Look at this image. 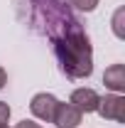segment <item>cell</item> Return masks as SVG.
Here are the masks:
<instances>
[{"label":"cell","instance_id":"1","mask_svg":"<svg viewBox=\"0 0 125 128\" xmlns=\"http://www.w3.org/2000/svg\"><path fill=\"white\" fill-rule=\"evenodd\" d=\"M54 42V52L57 59L62 64V72L69 79H86L93 72V49L88 37L83 34L81 27L64 32L59 37L52 40Z\"/></svg>","mask_w":125,"mask_h":128},{"label":"cell","instance_id":"2","mask_svg":"<svg viewBox=\"0 0 125 128\" xmlns=\"http://www.w3.org/2000/svg\"><path fill=\"white\" fill-rule=\"evenodd\" d=\"M96 111L101 113L103 118L125 123V98L120 94H110V96H106V98L98 101V108H96Z\"/></svg>","mask_w":125,"mask_h":128},{"label":"cell","instance_id":"3","mask_svg":"<svg viewBox=\"0 0 125 128\" xmlns=\"http://www.w3.org/2000/svg\"><path fill=\"white\" fill-rule=\"evenodd\" d=\"M57 98L52 94H34L30 101V111L39 118V121H47L52 123V118H54V111H57Z\"/></svg>","mask_w":125,"mask_h":128},{"label":"cell","instance_id":"4","mask_svg":"<svg viewBox=\"0 0 125 128\" xmlns=\"http://www.w3.org/2000/svg\"><path fill=\"white\" fill-rule=\"evenodd\" d=\"M81 118H83V113L78 111L74 104H62V101H59L52 123L57 128H76L78 123H81Z\"/></svg>","mask_w":125,"mask_h":128},{"label":"cell","instance_id":"5","mask_svg":"<svg viewBox=\"0 0 125 128\" xmlns=\"http://www.w3.org/2000/svg\"><path fill=\"white\" fill-rule=\"evenodd\" d=\"M98 101H101V96L96 94L93 89H76L71 94V101L69 104H74L81 113H93L98 108Z\"/></svg>","mask_w":125,"mask_h":128},{"label":"cell","instance_id":"6","mask_svg":"<svg viewBox=\"0 0 125 128\" xmlns=\"http://www.w3.org/2000/svg\"><path fill=\"white\" fill-rule=\"evenodd\" d=\"M103 84H106L108 89H113L115 94L125 91V66H123V64H113V66H108L106 74H103Z\"/></svg>","mask_w":125,"mask_h":128},{"label":"cell","instance_id":"7","mask_svg":"<svg viewBox=\"0 0 125 128\" xmlns=\"http://www.w3.org/2000/svg\"><path fill=\"white\" fill-rule=\"evenodd\" d=\"M74 8H78V10H83V12H91V10H96V5H98V0H69Z\"/></svg>","mask_w":125,"mask_h":128},{"label":"cell","instance_id":"8","mask_svg":"<svg viewBox=\"0 0 125 128\" xmlns=\"http://www.w3.org/2000/svg\"><path fill=\"white\" fill-rule=\"evenodd\" d=\"M7 121H10V106L0 101V126H7Z\"/></svg>","mask_w":125,"mask_h":128},{"label":"cell","instance_id":"9","mask_svg":"<svg viewBox=\"0 0 125 128\" xmlns=\"http://www.w3.org/2000/svg\"><path fill=\"white\" fill-rule=\"evenodd\" d=\"M15 128H42V126H39V123H34V121H27V118H25V121H20Z\"/></svg>","mask_w":125,"mask_h":128},{"label":"cell","instance_id":"10","mask_svg":"<svg viewBox=\"0 0 125 128\" xmlns=\"http://www.w3.org/2000/svg\"><path fill=\"white\" fill-rule=\"evenodd\" d=\"M5 84H7V74H5V69L0 66V89H2Z\"/></svg>","mask_w":125,"mask_h":128},{"label":"cell","instance_id":"11","mask_svg":"<svg viewBox=\"0 0 125 128\" xmlns=\"http://www.w3.org/2000/svg\"><path fill=\"white\" fill-rule=\"evenodd\" d=\"M0 128H7V126H0Z\"/></svg>","mask_w":125,"mask_h":128}]
</instances>
